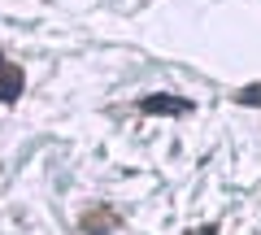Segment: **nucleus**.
<instances>
[{"mask_svg": "<svg viewBox=\"0 0 261 235\" xmlns=\"http://www.w3.org/2000/svg\"><path fill=\"white\" fill-rule=\"evenodd\" d=\"M18 96H22V74H18V70H9V66H0V100L13 105Z\"/></svg>", "mask_w": 261, "mask_h": 235, "instance_id": "obj_1", "label": "nucleus"}, {"mask_svg": "<svg viewBox=\"0 0 261 235\" xmlns=\"http://www.w3.org/2000/svg\"><path fill=\"white\" fill-rule=\"evenodd\" d=\"M187 100H170V96H144V113H187Z\"/></svg>", "mask_w": 261, "mask_h": 235, "instance_id": "obj_2", "label": "nucleus"}, {"mask_svg": "<svg viewBox=\"0 0 261 235\" xmlns=\"http://www.w3.org/2000/svg\"><path fill=\"white\" fill-rule=\"evenodd\" d=\"M244 100H248V105H261V87H248V92H244Z\"/></svg>", "mask_w": 261, "mask_h": 235, "instance_id": "obj_3", "label": "nucleus"}]
</instances>
